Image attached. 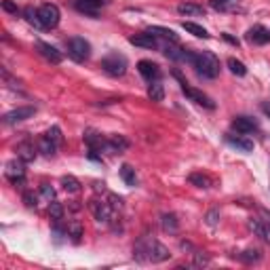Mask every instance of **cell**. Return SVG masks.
Listing matches in <instances>:
<instances>
[{
	"mask_svg": "<svg viewBox=\"0 0 270 270\" xmlns=\"http://www.w3.org/2000/svg\"><path fill=\"white\" fill-rule=\"evenodd\" d=\"M133 258L137 262H152V264H158V262H165V260L171 258L169 249L158 243L156 239L152 237H141L133 247Z\"/></svg>",
	"mask_w": 270,
	"mask_h": 270,
	"instance_id": "1",
	"label": "cell"
},
{
	"mask_svg": "<svg viewBox=\"0 0 270 270\" xmlns=\"http://www.w3.org/2000/svg\"><path fill=\"white\" fill-rule=\"evenodd\" d=\"M196 68V74L203 76V78H218L220 76V59L213 55L211 51H201V53H196L194 55V64Z\"/></svg>",
	"mask_w": 270,
	"mask_h": 270,
	"instance_id": "2",
	"label": "cell"
},
{
	"mask_svg": "<svg viewBox=\"0 0 270 270\" xmlns=\"http://www.w3.org/2000/svg\"><path fill=\"white\" fill-rule=\"evenodd\" d=\"M173 76L179 80V87H182V93H184V95H186L190 102H194V104H199V106L207 108V110H213V108H215V104H213L211 97H209V95H205L203 91H199V89H192V87H190V85H188L186 80H184V76L179 74L177 70H173Z\"/></svg>",
	"mask_w": 270,
	"mask_h": 270,
	"instance_id": "3",
	"label": "cell"
},
{
	"mask_svg": "<svg viewBox=\"0 0 270 270\" xmlns=\"http://www.w3.org/2000/svg\"><path fill=\"white\" fill-rule=\"evenodd\" d=\"M127 68H129V61L121 53H110V55H106L102 59V70L110 76H123L127 72Z\"/></svg>",
	"mask_w": 270,
	"mask_h": 270,
	"instance_id": "4",
	"label": "cell"
},
{
	"mask_svg": "<svg viewBox=\"0 0 270 270\" xmlns=\"http://www.w3.org/2000/svg\"><path fill=\"white\" fill-rule=\"evenodd\" d=\"M68 55L76 61V64H83L91 57V44H89L85 38L80 36H74V38L68 40Z\"/></svg>",
	"mask_w": 270,
	"mask_h": 270,
	"instance_id": "5",
	"label": "cell"
},
{
	"mask_svg": "<svg viewBox=\"0 0 270 270\" xmlns=\"http://www.w3.org/2000/svg\"><path fill=\"white\" fill-rule=\"evenodd\" d=\"M38 17H40V23L42 28H57L59 19H61V13H59V6L57 4H42L38 6Z\"/></svg>",
	"mask_w": 270,
	"mask_h": 270,
	"instance_id": "6",
	"label": "cell"
},
{
	"mask_svg": "<svg viewBox=\"0 0 270 270\" xmlns=\"http://www.w3.org/2000/svg\"><path fill=\"white\" fill-rule=\"evenodd\" d=\"M4 173H6V179H8L11 184L21 186V184H23V179H25V163H23L19 156H17L15 160H8Z\"/></svg>",
	"mask_w": 270,
	"mask_h": 270,
	"instance_id": "7",
	"label": "cell"
},
{
	"mask_svg": "<svg viewBox=\"0 0 270 270\" xmlns=\"http://www.w3.org/2000/svg\"><path fill=\"white\" fill-rule=\"evenodd\" d=\"M89 209H91L93 218L100 222V224H108V222L112 220V213H114V209L110 207V203H104V201H97V199L89 201Z\"/></svg>",
	"mask_w": 270,
	"mask_h": 270,
	"instance_id": "8",
	"label": "cell"
},
{
	"mask_svg": "<svg viewBox=\"0 0 270 270\" xmlns=\"http://www.w3.org/2000/svg\"><path fill=\"white\" fill-rule=\"evenodd\" d=\"M36 114V108L34 106H21V108H15V110L6 112L4 114V125H15V123H21V121H28Z\"/></svg>",
	"mask_w": 270,
	"mask_h": 270,
	"instance_id": "9",
	"label": "cell"
},
{
	"mask_svg": "<svg viewBox=\"0 0 270 270\" xmlns=\"http://www.w3.org/2000/svg\"><path fill=\"white\" fill-rule=\"evenodd\" d=\"M106 4H108V0H74V6L78 11L85 15H91V17H97V11Z\"/></svg>",
	"mask_w": 270,
	"mask_h": 270,
	"instance_id": "10",
	"label": "cell"
},
{
	"mask_svg": "<svg viewBox=\"0 0 270 270\" xmlns=\"http://www.w3.org/2000/svg\"><path fill=\"white\" fill-rule=\"evenodd\" d=\"M36 49H38V53L40 55L47 59V61H51V64H59L61 59H64V55H61V51H57L53 44H49V42H42V40H38L36 42Z\"/></svg>",
	"mask_w": 270,
	"mask_h": 270,
	"instance_id": "11",
	"label": "cell"
},
{
	"mask_svg": "<svg viewBox=\"0 0 270 270\" xmlns=\"http://www.w3.org/2000/svg\"><path fill=\"white\" fill-rule=\"evenodd\" d=\"M232 129L237 133H254L260 129L258 121H254L251 116H237L235 121H232Z\"/></svg>",
	"mask_w": 270,
	"mask_h": 270,
	"instance_id": "12",
	"label": "cell"
},
{
	"mask_svg": "<svg viewBox=\"0 0 270 270\" xmlns=\"http://www.w3.org/2000/svg\"><path fill=\"white\" fill-rule=\"evenodd\" d=\"M85 141L89 150H95V152H102V150H108V139H104L100 133L93 131V129H87L85 131Z\"/></svg>",
	"mask_w": 270,
	"mask_h": 270,
	"instance_id": "13",
	"label": "cell"
},
{
	"mask_svg": "<svg viewBox=\"0 0 270 270\" xmlns=\"http://www.w3.org/2000/svg\"><path fill=\"white\" fill-rule=\"evenodd\" d=\"M245 38L254 44H266V42H270V30L264 28V25H254V28L247 30Z\"/></svg>",
	"mask_w": 270,
	"mask_h": 270,
	"instance_id": "14",
	"label": "cell"
},
{
	"mask_svg": "<svg viewBox=\"0 0 270 270\" xmlns=\"http://www.w3.org/2000/svg\"><path fill=\"white\" fill-rule=\"evenodd\" d=\"M137 70H139V74L148 80V83H150V80H158L160 78V68L154 64V61L141 59L139 64H137Z\"/></svg>",
	"mask_w": 270,
	"mask_h": 270,
	"instance_id": "15",
	"label": "cell"
},
{
	"mask_svg": "<svg viewBox=\"0 0 270 270\" xmlns=\"http://www.w3.org/2000/svg\"><path fill=\"white\" fill-rule=\"evenodd\" d=\"M129 148V139L125 137V135H110L108 137V150L110 154H123V152H127Z\"/></svg>",
	"mask_w": 270,
	"mask_h": 270,
	"instance_id": "16",
	"label": "cell"
},
{
	"mask_svg": "<svg viewBox=\"0 0 270 270\" xmlns=\"http://www.w3.org/2000/svg\"><path fill=\"white\" fill-rule=\"evenodd\" d=\"M129 42H131V44H135V47H141V49H158V47H160L158 40H156L152 34H148V32L131 36Z\"/></svg>",
	"mask_w": 270,
	"mask_h": 270,
	"instance_id": "17",
	"label": "cell"
},
{
	"mask_svg": "<svg viewBox=\"0 0 270 270\" xmlns=\"http://www.w3.org/2000/svg\"><path fill=\"white\" fill-rule=\"evenodd\" d=\"M146 32L152 34L154 38H163L167 42H177V34L173 30H169V28H163V25H150Z\"/></svg>",
	"mask_w": 270,
	"mask_h": 270,
	"instance_id": "18",
	"label": "cell"
},
{
	"mask_svg": "<svg viewBox=\"0 0 270 270\" xmlns=\"http://www.w3.org/2000/svg\"><path fill=\"white\" fill-rule=\"evenodd\" d=\"M148 97L152 102H163L165 100V87H163V83H160V78L158 80H150L148 83Z\"/></svg>",
	"mask_w": 270,
	"mask_h": 270,
	"instance_id": "19",
	"label": "cell"
},
{
	"mask_svg": "<svg viewBox=\"0 0 270 270\" xmlns=\"http://www.w3.org/2000/svg\"><path fill=\"white\" fill-rule=\"evenodd\" d=\"M226 141L232 148H237L241 152H254V141L247 137H237V135H226Z\"/></svg>",
	"mask_w": 270,
	"mask_h": 270,
	"instance_id": "20",
	"label": "cell"
},
{
	"mask_svg": "<svg viewBox=\"0 0 270 270\" xmlns=\"http://www.w3.org/2000/svg\"><path fill=\"white\" fill-rule=\"evenodd\" d=\"M17 156H19L23 163H32V160L36 158L34 143H30V141H21L19 146H17Z\"/></svg>",
	"mask_w": 270,
	"mask_h": 270,
	"instance_id": "21",
	"label": "cell"
},
{
	"mask_svg": "<svg viewBox=\"0 0 270 270\" xmlns=\"http://www.w3.org/2000/svg\"><path fill=\"white\" fill-rule=\"evenodd\" d=\"M177 13L188 15V17H201V15H205V6L194 4V2H182L177 6Z\"/></svg>",
	"mask_w": 270,
	"mask_h": 270,
	"instance_id": "22",
	"label": "cell"
},
{
	"mask_svg": "<svg viewBox=\"0 0 270 270\" xmlns=\"http://www.w3.org/2000/svg\"><path fill=\"white\" fill-rule=\"evenodd\" d=\"M66 228H68V237L72 239V243H80V239H83V235H85L83 224H80L78 220H70Z\"/></svg>",
	"mask_w": 270,
	"mask_h": 270,
	"instance_id": "23",
	"label": "cell"
},
{
	"mask_svg": "<svg viewBox=\"0 0 270 270\" xmlns=\"http://www.w3.org/2000/svg\"><path fill=\"white\" fill-rule=\"evenodd\" d=\"M249 228L254 230L260 239H264L266 243H270V224H262L260 220H251L249 222Z\"/></svg>",
	"mask_w": 270,
	"mask_h": 270,
	"instance_id": "24",
	"label": "cell"
},
{
	"mask_svg": "<svg viewBox=\"0 0 270 270\" xmlns=\"http://www.w3.org/2000/svg\"><path fill=\"white\" fill-rule=\"evenodd\" d=\"M182 28H184L188 34L196 36V38H209V32H207V30L203 28V25L194 23V21H184V23H182Z\"/></svg>",
	"mask_w": 270,
	"mask_h": 270,
	"instance_id": "25",
	"label": "cell"
},
{
	"mask_svg": "<svg viewBox=\"0 0 270 270\" xmlns=\"http://www.w3.org/2000/svg\"><path fill=\"white\" fill-rule=\"evenodd\" d=\"M21 15H23V19L28 21L30 25H34V28H42V23H40V17H38V8H34V6H25L23 11H21Z\"/></svg>",
	"mask_w": 270,
	"mask_h": 270,
	"instance_id": "26",
	"label": "cell"
},
{
	"mask_svg": "<svg viewBox=\"0 0 270 270\" xmlns=\"http://www.w3.org/2000/svg\"><path fill=\"white\" fill-rule=\"evenodd\" d=\"M57 143L55 141H53L51 137H47V135H44V137L40 139V143H38V150L42 152V154L44 156H55V152H57Z\"/></svg>",
	"mask_w": 270,
	"mask_h": 270,
	"instance_id": "27",
	"label": "cell"
},
{
	"mask_svg": "<svg viewBox=\"0 0 270 270\" xmlns=\"http://www.w3.org/2000/svg\"><path fill=\"white\" fill-rule=\"evenodd\" d=\"M160 226H163V230L165 232H171V235H173V232H177V218L173 213H165V215H160Z\"/></svg>",
	"mask_w": 270,
	"mask_h": 270,
	"instance_id": "28",
	"label": "cell"
},
{
	"mask_svg": "<svg viewBox=\"0 0 270 270\" xmlns=\"http://www.w3.org/2000/svg\"><path fill=\"white\" fill-rule=\"evenodd\" d=\"M121 177H123V182L127 186H137V173H135V169L131 165H123L121 167Z\"/></svg>",
	"mask_w": 270,
	"mask_h": 270,
	"instance_id": "29",
	"label": "cell"
},
{
	"mask_svg": "<svg viewBox=\"0 0 270 270\" xmlns=\"http://www.w3.org/2000/svg\"><path fill=\"white\" fill-rule=\"evenodd\" d=\"M188 182H190L192 186L196 188H211V177L205 175V173H190V177H188Z\"/></svg>",
	"mask_w": 270,
	"mask_h": 270,
	"instance_id": "30",
	"label": "cell"
},
{
	"mask_svg": "<svg viewBox=\"0 0 270 270\" xmlns=\"http://www.w3.org/2000/svg\"><path fill=\"white\" fill-rule=\"evenodd\" d=\"M239 260L241 262H245V264L260 262V260H262V251L260 249H247V251H243V254H239Z\"/></svg>",
	"mask_w": 270,
	"mask_h": 270,
	"instance_id": "31",
	"label": "cell"
},
{
	"mask_svg": "<svg viewBox=\"0 0 270 270\" xmlns=\"http://www.w3.org/2000/svg\"><path fill=\"white\" fill-rule=\"evenodd\" d=\"M61 186H64L66 192H72V194L80 190V182L74 175H64V177H61Z\"/></svg>",
	"mask_w": 270,
	"mask_h": 270,
	"instance_id": "32",
	"label": "cell"
},
{
	"mask_svg": "<svg viewBox=\"0 0 270 270\" xmlns=\"http://www.w3.org/2000/svg\"><path fill=\"white\" fill-rule=\"evenodd\" d=\"M49 215H51L53 222H61V220H64V207H61V203H57V201L49 203Z\"/></svg>",
	"mask_w": 270,
	"mask_h": 270,
	"instance_id": "33",
	"label": "cell"
},
{
	"mask_svg": "<svg viewBox=\"0 0 270 270\" xmlns=\"http://www.w3.org/2000/svg\"><path fill=\"white\" fill-rule=\"evenodd\" d=\"M228 68H230V72H232L235 76H245V74H247L245 64H243V61H239V59H235V57L228 59Z\"/></svg>",
	"mask_w": 270,
	"mask_h": 270,
	"instance_id": "34",
	"label": "cell"
},
{
	"mask_svg": "<svg viewBox=\"0 0 270 270\" xmlns=\"http://www.w3.org/2000/svg\"><path fill=\"white\" fill-rule=\"evenodd\" d=\"M211 6L215 11H237L239 2H228V0H211Z\"/></svg>",
	"mask_w": 270,
	"mask_h": 270,
	"instance_id": "35",
	"label": "cell"
},
{
	"mask_svg": "<svg viewBox=\"0 0 270 270\" xmlns=\"http://www.w3.org/2000/svg\"><path fill=\"white\" fill-rule=\"evenodd\" d=\"M40 194H42V199L47 201V203L55 201V190H53L51 184H40Z\"/></svg>",
	"mask_w": 270,
	"mask_h": 270,
	"instance_id": "36",
	"label": "cell"
},
{
	"mask_svg": "<svg viewBox=\"0 0 270 270\" xmlns=\"http://www.w3.org/2000/svg\"><path fill=\"white\" fill-rule=\"evenodd\" d=\"M23 203H25V207H30V209H36V207H38V196H36L32 190H25L23 192Z\"/></svg>",
	"mask_w": 270,
	"mask_h": 270,
	"instance_id": "37",
	"label": "cell"
},
{
	"mask_svg": "<svg viewBox=\"0 0 270 270\" xmlns=\"http://www.w3.org/2000/svg\"><path fill=\"white\" fill-rule=\"evenodd\" d=\"M108 203H110V207L114 211H119V209H123V196H119V194H108Z\"/></svg>",
	"mask_w": 270,
	"mask_h": 270,
	"instance_id": "38",
	"label": "cell"
},
{
	"mask_svg": "<svg viewBox=\"0 0 270 270\" xmlns=\"http://www.w3.org/2000/svg\"><path fill=\"white\" fill-rule=\"evenodd\" d=\"M47 137H51L53 141H55V143H57V146H59V143H61V141H64V137H61V129L57 127V125H55V127H51V129L47 131Z\"/></svg>",
	"mask_w": 270,
	"mask_h": 270,
	"instance_id": "39",
	"label": "cell"
},
{
	"mask_svg": "<svg viewBox=\"0 0 270 270\" xmlns=\"http://www.w3.org/2000/svg\"><path fill=\"white\" fill-rule=\"evenodd\" d=\"M2 8L6 13H13V15H19V6H17L15 2H11V0H2Z\"/></svg>",
	"mask_w": 270,
	"mask_h": 270,
	"instance_id": "40",
	"label": "cell"
},
{
	"mask_svg": "<svg viewBox=\"0 0 270 270\" xmlns=\"http://www.w3.org/2000/svg\"><path fill=\"white\" fill-rule=\"evenodd\" d=\"M194 264H196V266L209 264V256H203V251H194Z\"/></svg>",
	"mask_w": 270,
	"mask_h": 270,
	"instance_id": "41",
	"label": "cell"
},
{
	"mask_svg": "<svg viewBox=\"0 0 270 270\" xmlns=\"http://www.w3.org/2000/svg\"><path fill=\"white\" fill-rule=\"evenodd\" d=\"M218 218H220V211L211 209L209 213H207V224H209V226H215V224H218Z\"/></svg>",
	"mask_w": 270,
	"mask_h": 270,
	"instance_id": "42",
	"label": "cell"
},
{
	"mask_svg": "<svg viewBox=\"0 0 270 270\" xmlns=\"http://www.w3.org/2000/svg\"><path fill=\"white\" fill-rule=\"evenodd\" d=\"M222 38H224V40H228L230 44H235V47H239V40H237V38H232L230 34H222Z\"/></svg>",
	"mask_w": 270,
	"mask_h": 270,
	"instance_id": "43",
	"label": "cell"
},
{
	"mask_svg": "<svg viewBox=\"0 0 270 270\" xmlns=\"http://www.w3.org/2000/svg\"><path fill=\"white\" fill-rule=\"evenodd\" d=\"M260 215L264 218V222L266 224H270V211H266V209H260Z\"/></svg>",
	"mask_w": 270,
	"mask_h": 270,
	"instance_id": "44",
	"label": "cell"
},
{
	"mask_svg": "<svg viewBox=\"0 0 270 270\" xmlns=\"http://www.w3.org/2000/svg\"><path fill=\"white\" fill-rule=\"evenodd\" d=\"M104 190H106V184H104V182H102V184L97 182V184H95V192H104Z\"/></svg>",
	"mask_w": 270,
	"mask_h": 270,
	"instance_id": "45",
	"label": "cell"
},
{
	"mask_svg": "<svg viewBox=\"0 0 270 270\" xmlns=\"http://www.w3.org/2000/svg\"><path fill=\"white\" fill-rule=\"evenodd\" d=\"M262 110H264V114L270 116V104H262Z\"/></svg>",
	"mask_w": 270,
	"mask_h": 270,
	"instance_id": "46",
	"label": "cell"
},
{
	"mask_svg": "<svg viewBox=\"0 0 270 270\" xmlns=\"http://www.w3.org/2000/svg\"><path fill=\"white\" fill-rule=\"evenodd\" d=\"M228 2H239V0H228Z\"/></svg>",
	"mask_w": 270,
	"mask_h": 270,
	"instance_id": "47",
	"label": "cell"
}]
</instances>
